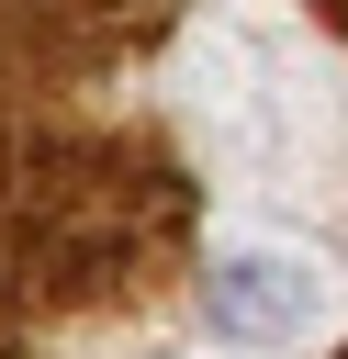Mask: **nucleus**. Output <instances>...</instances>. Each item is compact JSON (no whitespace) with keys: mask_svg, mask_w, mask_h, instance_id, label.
<instances>
[{"mask_svg":"<svg viewBox=\"0 0 348 359\" xmlns=\"http://www.w3.org/2000/svg\"><path fill=\"white\" fill-rule=\"evenodd\" d=\"M191 247V180L135 123L0 112V314L135 303Z\"/></svg>","mask_w":348,"mask_h":359,"instance_id":"1","label":"nucleus"},{"mask_svg":"<svg viewBox=\"0 0 348 359\" xmlns=\"http://www.w3.org/2000/svg\"><path fill=\"white\" fill-rule=\"evenodd\" d=\"M168 0H0V112H56L67 90L112 79L135 45H157Z\"/></svg>","mask_w":348,"mask_h":359,"instance_id":"2","label":"nucleus"},{"mask_svg":"<svg viewBox=\"0 0 348 359\" xmlns=\"http://www.w3.org/2000/svg\"><path fill=\"white\" fill-rule=\"evenodd\" d=\"M303 314H314V280H303L292 258H269V247L213 258V325H225V337L281 348V337H303Z\"/></svg>","mask_w":348,"mask_h":359,"instance_id":"3","label":"nucleus"},{"mask_svg":"<svg viewBox=\"0 0 348 359\" xmlns=\"http://www.w3.org/2000/svg\"><path fill=\"white\" fill-rule=\"evenodd\" d=\"M314 11H337V22H348V0H314Z\"/></svg>","mask_w":348,"mask_h":359,"instance_id":"4","label":"nucleus"},{"mask_svg":"<svg viewBox=\"0 0 348 359\" xmlns=\"http://www.w3.org/2000/svg\"><path fill=\"white\" fill-rule=\"evenodd\" d=\"M0 359H11V348H0Z\"/></svg>","mask_w":348,"mask_h":359,"instance_id":"5","label":"nucleus"}]
</instances>
